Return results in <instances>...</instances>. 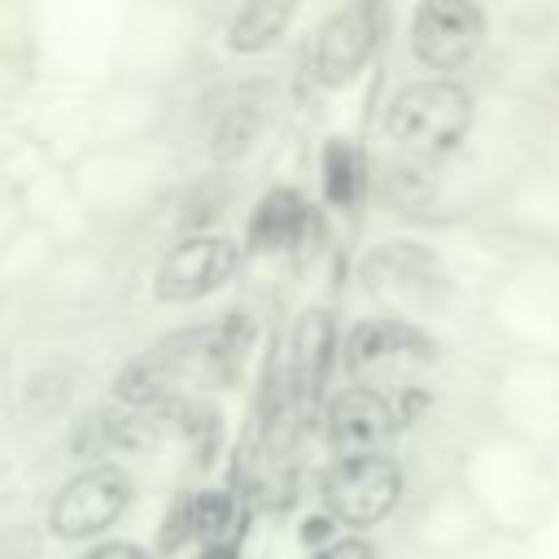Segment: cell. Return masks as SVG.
Here are the masks:
<instances>
[{"label":"cell","instance_id":"cell-1","mask_svg":"<svg viewBox=\"0 0 559 559\" xmlns=\"http://www.w3.org/2000/svg\"><path fill=\"white\" fill-rule=\"evenodd\" d=\"M397 148L411 157H441L463 144L472 127V92L459 79H419L389 100L384 118Z\"/></svg>","mask_w":559,"mask_h":559},{"label":"cell","instance_id":"cell-6","mask_svg":"<svg viewBox=\"0 0 559 559\" xmlns=\"http://www.w3.org/2000/svg\"><path fill=\"white\" fill-rule=\"evenodd\" d=\"M380 4H345L336 9L319 31H314V44H310V74L323 83V87H341L349 83L367 57L376 52V39H380Z\"/></svg>","mask_w":559,"mask_h":559},{"label":"cell","instance_id":"cell-3","mask_svg":"<svg viewBox=\"0 0 559 559\" xmlns=\"http://www.w3.org/2000/svg\"><path fill=\"white\" fill-rule=\"evenodd\" d=\"M402 489H406V476L393 454L336 459L319 485L328 520H336L345 528H371L384 515H393V507L402 502Z\"/></svg>","mask_w":559,"mask_h":559},{"label":"cell","instance_id":"cell-10","mask_svg":"<svg viewBox=\"0 0 559 559\" xmlns=\"http://www.w3.org/2000/svg\"><path fill=\"white\" fill-rule=\"evenodd\" d=\"M328 354H332V314L328 310H306L293 332V354H288V384L301 411H310L323 393L328 376Z\"/></svg>","mask_w":559,"mask_h":559},{"label":"cell","instance_id":"cell-9","mask_svg":"<svg viewBox=\"0 0 559 559\" xmlns=\"http://www.w3.org/2000/svg\"><path fill=\"white\" fill-rule=\"evenodd\" d=\"M362 280L367 293L389 297V301H428V293L441 284L437 258L411 240H393L380 245L367 262H362Z\"/></svg>","mask_w":559,"mask_h":559},{"label":"cell","instance_id":"cell-4","mask_svg":"<svg viewBox=\"0 0 559 559\" xmlns=\"http://www.w3.org/2000/svg\"><path fill=\"white\" fill-rule=\"evenodd\" d=\"M240 266V245L218 231H192L170 245L153 271V297L166 306H192L218 293Z\"/></svg>","mask_w":559,"mask_h":559},{"label":"cell","instance_id":"cell-15","mask_svg":"<svg viewBox=\"0 0 559 559\" xmlns=\"http://www.w3.org/2000/svg\"><path fill=\"white\" fill-rule=\"evenodd\" d=\"M79 559H148V550L140 542H122V537H109V542H92Z\"/></svg>","mask_w":559,"mask_h":559},{"label":"cell","instance_id":"cell-8","mask_svg":"<svg viewBox=\"0 0 559 559\" xmlns=\"http://www.w3.org/2000/svg\"><path fill=\"white\" fill-rule=\"evenodd\" d=\"M437 358V341L397 314H376L349 328L345 336V367L367 376V371H384V367H419Z\"/></svg>","mask_w":559,"mask_h":559},{"label":"cell","instance_id":"cell-12","mask_svg":"<svg viewBox=\"0 0 559 559\" xmlns=\"http://www.w3.org/2000/svg\"><path fill=\"white\" fill-rule=\"evenodd\" d=\"M288 22H293V4L288 0H253L227 22V48L245 52V57L249 52H266L271 44H280Z\"/></svg>","mask_w":559,"mask_h":559},{"label":"cell","instance_id":"cell-14","mask_svg":"<svg viewBox=\"0 0 559 559\" xmlns=\"http://www.w3.org/2000/svg\"><path fill=\"white\" fill-rule=\"evenodd\" d=\"M310 559H380V546L371 537H358V533H345V537H332L323 546L310 550Z\"/></svg>","mask_w":559,"mask_h":559},{"label":"cell","instance_id":"cell-11","mask_svg":"<svg viewBox=\"0 0 559 559\" xmlns=\"http://www.w3.org/2000/svg\"><path fill=\"white\" fill-rule=\"evenodd\" d=\"M310 227V201L297 188H271L249 218V249L253 253H275L288 249L306 236Z\"/></svg>","mask_w":559,"mask_h":559},{"label":"cell","instance_id":"cell-13","mask_svg":"<svg viewBox=\"0 0 559 559\" xmlns=\"http://www.w3.org/2000/svg\"><path fill=\"white\" fill-rule=\"evenodd\" d=\"M358 183H362L358 148L349 140H328V148H323V197L336 210H349L354 197H358Z\"/></svg>","mask_w":559,"mask_h":559},{"label":"cell","instance_id":"cell-5","mask_svg":"<svg viewBox=\"0 0 559 559\" xmlns=\"http://www.w3.org/2000/svg\"><path fill=\"white\" fill-rule=\"evenodd\" d=\"M485 35V13L463 0H428L411 17V52L437 70V79H454L459 66L472 61Z\"/></svg>","mask_w":559,"mask_h":559},{"label":"cell","instance_id":"cell-7","mask_svg":"<svg viewBox=\"0 0 559 559\" xmlns=\"http://www.w3.org/2000/svg\"><path fill=\"white\" fill-rule=\"evenodd\" d=\"M397 432V411L380 389L349 384L341 389L323 411V437L336 459L354 454H384V445Z\"/></svg>","mask_w":559,"mask_h":559},{"label":"cell","instance_id":"cell-2","mask_svg":"<svg viewBox=\"0 0 559 559\" xmlns=\"http://www.w3.org/2000/svg\"><path fill=\"white\" fill-rule=\"evenodd\" d=\"M131 472L100 459L79 467L48 502V533L57 542H100L131 507Z\"/></svg>","mask_w":559,"mask_h":559}]
</instances>
